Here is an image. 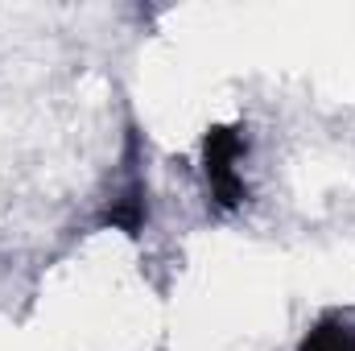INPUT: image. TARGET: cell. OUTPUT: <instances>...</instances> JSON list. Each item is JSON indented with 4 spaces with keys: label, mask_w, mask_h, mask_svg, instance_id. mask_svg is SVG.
Masks as SVG:
<instances>
[{
    "label": "cell",
    "mask_w": 355,
    "mask_h": 351,
    "mask_svg": "<svg viewBox=\"0 0 355 351\" xmlns=\"http://www.w3.org/2000/svg\"><path fill=\"white\" fill-rule=\"evenodd\" d=\"M297 351H355V310H327L302 335Z\"/></svg>",
    "instance_id": "obj_3"
},
{
    "label": "cell",
    "mask_w": 355,
    "mask_h": 351,
    "mask_svg": "<svg viewBox=\"0 0 355 351\" xmlns=\"http://www.w3.org/2000/svg\"><path fill=\"white\" fill-rule=\"evenodd\" d=\"M248 153V128L244 124H215L202 137V178L215 211H236L248 203V182L240 174V162Z\"/></svg>",
    "instance_id": "obj_1"
},
{
    "label": "cell",
    "mask_w": 355,
    "mask_h": 351,
    "mask_svg": "<svg viewBox=\"0 0 355 351\" xmlns=\"http://www.w3.org/2000/svg\"><path fill=\"white\" fill-rule=\"evenodd\" d=\"M145 219H149V186H145V174H141V141L128 128V141H124V178L116 182V190L103 203V211L95 215V228H116V232H124V236L137 240L145 232Z\"/></svg>",
    "instance_id": "obj_2"
}]
</instances>
